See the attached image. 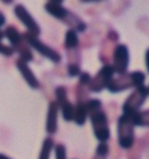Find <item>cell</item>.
I'll return each instance as SVG.
<instances>
[{"mask_svg":"<svg viewBox=\"0 0 149 159\" xmlns=\"http://www.w3.org/2000/svg\"><path fill=\"white\" fill-rule=\"evenodd\" d=\"M146 80V75L141 71H134L131 73H123L120 75L117 79H112L106 86L111 93H118L125 89H128L131 87H140L143 85Z\"/></svg>","mask_w":149,"mask_h":159,"instance_id":"obj_1","label":"cell"},{"mask_svg":"<svg viewBox=\"0 0 149 159\" xmlns=\"http://www.w3.org/2000/svg\"><path fill=\"white\" fill-rule=\"evenodd\" d=\"M135 141L134 124L132 117L127 115H121L118 120V142L123 149H131Z\"/></svg>","mask_w":149,"mask_h":159,"instance_id":"obj_2","label":"cell"},{"mask_svg":"<svg viewBox=\"0 0 149 159\" xmlns=\"http://www.w3.org/2000/svg\"><path fill=\"white\" fill-rule=\"evenodd\" d=\"M148 94H149V91L145 85L137 87V89L125 100V103H123V115H127V116H131L132 117L136 111H139L137 109L143 105V102L146 101Z\"/></svg>","mask_w":149,"mask_h":159,"instance_id":"obj_3","label":"cell"},{"mask_svg":"<svg viewBox=\"0 0 149 159\" xmlns=\"http://www.w3.org/2000/svg\"><path fill=\"white\" fill-rule=\"evenodd\" d=\"M90 119H91L93 133L97 139L100 141V143H105L106 141H108L111 137V131L108 128V122H107V116L105 111L99 109L98 111L90 115Z\"/></svg>","mask_w":149,"mask_h":159,"instance_id":"obj_4","label":"cell"},{"mask_svg":"<svg viewBox=\"0 0 149 159\" xmlns=\"http://www.w3.org/2000/svg\"><path fill=\"white\" fill-rule=\"evenodd\" d=\"M22 37H23V40L26 41L27 44L29 45V47H31V48L35 49L36 51L41 53L42 56L50 59V61L54 63L61 62V59H62L61 55L57 52L56 50L49 48L48 45H46L44 43H42V42L37 39V36L33 35L29 31H26L25 34H22Z\"/></svg>","mask_w":149,"mask_h":159,"instance_id":"obj_5","label":"cell"},{"mask_svg":"<svg viewBox=\"0 0 149 159\" xmlns=\"http://www.w3.org/2000/svg\"><path fill=\"white\" fill-rule=\"evenodd\" d=\"M113 66L106 64V65H104L99 70V72L96 75V77L91 78V80H90V83L88 85L89 89H91L92 92H100L101 89H106V86L108 85V83L113 79Z\"/></svg>","mask_w":149,"mask_h":159,"instance_id":"obj_6","label":"cell"},{"mask_svg":"<svg viewBox=\"0 0 149 159\" xmlns=\"http://www.w3.org/2000/svg\"><path fill=\"white\" fill-rule=\"evenodd\" d=\"M129 63V52L125 44H118L113 50V69L114 72L120 75L126 73Z\"/></svg>","mask_w":149,"mask_h":159,"instance_id":"obj_7","label":"cell"},{"mask_svg":"<svg viewBox=\"0 0 149 159\" xmlns=\"http://www.w3.org/2000/svg\"><path fill=\"white\" fill-rule=\"evenodd\" d=\"M14 14L17 15V18L21 21L25 26L27 27V29L29 33H31L33 35L39 36L40 33H41V29H40V26L37 25L34 18L31 15V13L27 11L22 5H18L14 7Z\"/></svg>","mask_w":149,"mask_h":159,"instance_id":"obj_8","label":"cell"},{"mask_svg":"<svg viewBox=\"0 0 149 159\" xmlns=\"http://www.w3.org/2000/svg\"><path fill=\"white\" fill-rule=\"evenodd\" d=\"M17 67L19 69V71L21 72V75L23 77V79L27 81V84L29 85L33 89H39L40 87V83L37 78L35 77V75L33 73V71L31 70V67L27 65L26 62H23L22 59L19 58L17 63H15Z\"/></svg>","mask_w":149,"mask_h":159,"instance_id":"obj_9","label":"cell"},{"mask_svg":"<svg viewBox=\"0 0 149 159\" xmlns=\"http://www.w3.org/2000/svg\"><path fill=\"white\" fill-rule=\"evenodd\" d=\"M44 8H46V11L50 15L55 16L58 20H62L63 22L65 21L69 13H70L68 9L63 7V2L62 1H55V0L54 1H48L46 4V6H44Z\"/></svg>","mask_w":149,"mask_h":159,"instance_id":"obj_10","label":"cell"},{"mask_svg":"<svg viewBox=\"0 0 149 159\" xmlns=\"http://www.w3.org/2000/svg\"><path fill=\"white\" fill-rule=\"evenodd\" d=\"M57 113H58V103L51 101L49 103L48 116H47V133L55 134L57 130Z\"/></svg>","mask_w":149,"mask_h":159,"instance_id":"obj_11","label":"cell"},{"mask_svg":"<svg viewBox=\"0 0 149 159\" xmlns=\"http://www.w3.org/2000/svg\"><path fill=\"white\" fill-rule=\"evenodd\" d=\"M4 35H5V37L11 42V44L13 45L12 48L14 49V51H15L20 45L25 43V40H23V37H22V34L14 26L7 27L4 31Z\"/></svg>","mask_w":149,"mask_h":159,"instance_id":"obj_12","label":"cell"},{"mask_svg":"<svg viewBox=\"0 0 149 159\" xmlns=\"http://www.w3.org/2000/svg\"><path fill=\"white\" fill-rule=\"evenodd\" d=\"M86 117H88V111H86V107H85V102H78L76 107H74V122L79 125H83L86 121Z\"/></svg>","mask_w":149,"mask_h":159,"instance_id":"obj_13","label":"cell"},{"mask_svg":"<svg viewBox=\"0 0 149 159\" xmlns=\"http://www.w3.org/2000/svg\"><path fill=\"white\" fill-rule=\"evenodd\" d=\"M132 122L134 127H149V109L148 111H136L135 114L132 116Z\"/></svg>","mask_w":149,"mask_h":159,"instance_id":"obj_14","label":"cell"},{"mask_svg":"<svg viewBox=\"0 0 149 159\" xmlns=\"http://www.w3.org/2000/svg\"><path fill=\"white\" fill-rule=\"evenodd\" d=\"M58 106H61V111H62V116L63 119L65 120L66 122L69 121H72L74 120V107L70 103V101L66 99L64 101H62L58 103Z\"/></svg>","mask_w":149,"mask_h":159,"instance_id":"obj_15","label":"cell"},{"mask_svg":"<svg viewBox=\"0 0 149 159\" xmlns=\"http://www.w3.org/2000/svg\"><path fill=\"white\" fill-rule=\"evenodd\" d=\"M64 44H65V48L69 49V50H74V49H76L78 47L79 40H78V36H77L76 30L69 29V30L66 31Z\"/></svg>","mask_w":149,"mask_h":159,"instance_id":"obj_16","label":"cell"},{"mask_svg":"<svg viewBox=\"0 0 149 159\" xmlns=\"http://www.w3.org/2000/svg\"><path fill=\"white\" fill-rule=\"evenodd\" d=\"M54 141L51 138H46L42 143V149H41V153H40L39 159H49L50 157V152L53 150Z\"/></svg>","mask_w":149,"mask_h":159,"instance_id":"obj_17","label":"cell"},{"mask_svg":"<svg viewBox=\"0 0 149 159\" xmlns=\"http://www.w3.org/2000/svg\"><path fill=\"white\" fill-rule=\"evenodd\" d=\"M107 153H108V146H107L106 143H100L99 145L97 146V156L98 157L106 158Z\"/></svg>","mask_w":149,"mask_h":159,"instance_id":"obj_18","label":"cell"},{"mask_svg":"<svg viewBox=\"0 0 149 159\" xmlns=\"http://www.w3.org/2000/svg\"><path fill=\"white\" fill-rule=\"evenodd\" d=\"M68 75L69 77H76L80 75V69L76 63H71L68 65Z\"/></svg>","mask_w":149,"mask_h":159,"instance_id":"obj_19","label":"cell"},{"mask_svg":"<svg viewBox=\"0 0 149 159\" xmlns=\"http://www.w3.org/2000/svg\"><path fill=\"white\" fill-rule=\"evenodd\" d=\"M55 152H56V159H66L65 146L63 144H57L55 148Z\"/></svg>","mask_w":149,"mask_h":159,"instance_id":"obj_20","label":"cell"},{"mask_svg":"<svg viewBox=\"0 0 149 159\" xmlns=\"http://www.w3.org/2000/svg\"><path fill=\"white\" fill-rule=\"evenodd\" d=\"M0 53L9 57V56H12L14 53V49L12 47H8V45H5L2 43H0Z\"/></svg>","mask_w":149,"mask_h":159,"instance_id":"obj_21","label":"cell"},{"mask_svg":"<svg viewBox=\"0 0 149 159\" xmlns=\"http://www.w3.org/2000/svg\"><path fill=\"white\" fill-rule=\"evenodd\" d=\"M91 80V75L86 73V72H80L79 75V86H85V85H89Z\"/></svg>","mask_w":149,"mask_h":159,"instance_id":"obj_22","label":"cell"},{"mask_svg":"<svg viewBox=\"0 0 149 159\" xmlns=\"http://www.w3.org/2000/svg\"><path fill=\"white\" fill-rule=\"evenodd\" d=\"M145 59H146V65H147V70H148V72H149V49L146 51Z\"/></svg>","mask_w":149,"mask_h":159,"instance_id":"obj_23","label":"cell"},{"mask_svg":"<svg viewBox=\"0 0 149 159\" xmlns=\"http://www.w3.org/2000/svg\"><path fill=\"white\" fill-rule=\"evenodd\" d=\"M5 22H6V19H5V15L1 12H0V27L2 26V25H5Z\"/></svg>","mask_w":149,"mask_h":159,"instance_id":"obj_24","label":"cell"},{"mask_svg":"<svg viewBox=\"0 0 149 159\" xmlns=\"http://www.w3.org/2000/svg\"><path fill=\"white\" fill-rule=\"evenodd\" d=\"M0 159H11V158H8L7 156L2 155V153H0Z\"/></svg>","mask_w":149,"mask_h":159,"instance_id":"obj_25","label":"cell"},{"mask_svg":"<svg viewBox=\"0 0 149 159\" xmlns=\"http://www.w3.org/2000/svg\"><path fill=\"white\" fill-rule=\"evenodd\" d=\"M5 37V35H4V31H1L0 30V41L2 40V39H4Z\"/></svg>","mask_w":149,"mask_h":159,"instance_id":"obj_26","label":"cell"},{"mask_svg":"<svg viewBox=\"0 0 149 159\" xmlns=\"http://www.w3.org/2000/svg\"><path fill=\"white\" fill-rule=\"evenodd\" d=\"M148 91H149V89H148Z\"/></svg>","mask_w":149,"mask_h":159,"instance_id":"obj_27","label":"cell"}]
</instances>
